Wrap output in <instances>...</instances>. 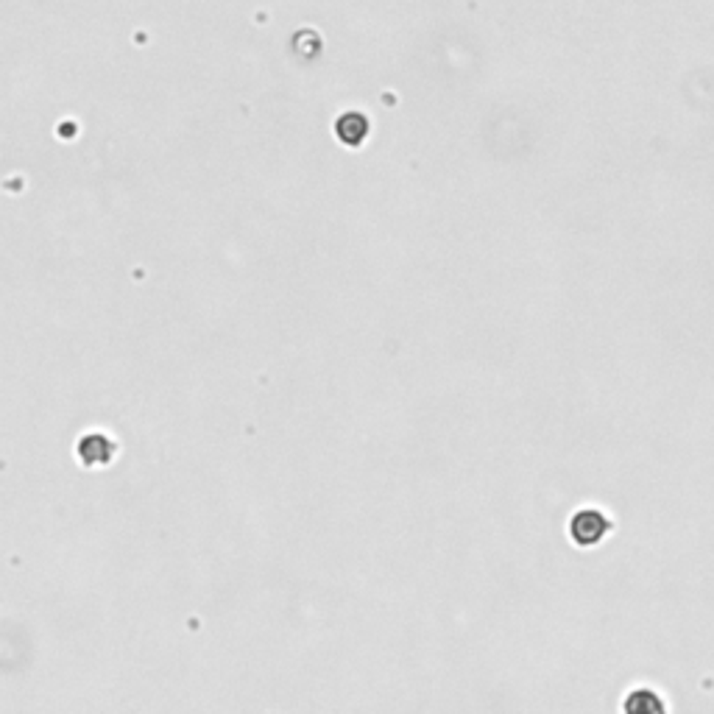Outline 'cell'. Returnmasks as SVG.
Instances as JSON below:
<instances>
[{
	"instance_id": "6da1fadb",
	"label": "cell",
	"mask_w": 714,
	"mask_h": 714,
	"mask_svg": "<svg viewBox=\"0 0 714 714\" xmlns=\"http://www.w3.org/2000/svg\"><path fill=\"white\" fill-rule=\"evenodd\" d=\"M570 539L575 547L581 550H592V547H600L614 531V519L603 511V508H594V505H586V508H578L572 516H570Z\"/></svg>"
},
{
	"instance_id": "7a4b0ae2",
	"label": "cell",
	"mask_w": 714,
	"mask_h": 714,
	"mask_svg": "<svg viewBox=\"0 0 714 714\" xmlns=\"http://www.w3.org/2000/svg\"><path fill=\"white\" fill-rule=\"evenodd\" d=\"M76 455H79V461L87 469H103V466H109L112 461H115L118 444L112 441L109 435H103V433H87L79 441V446H76Z\"/></svg>"
},
{
	"instance_id": "3957f363",
	"label": "cell",
	"mask_w": 714,
	"mask_h": 714,
	"mask_svg": "<svg viewBox=\"0 0 714 714\" xmlns=\"http://www.w3.org/2000/svg\"><path fill=\"white\" fill-rule=\"evenodd\" d=\"M622 714H670L667 698L653 687H633L622 698Z\"/></svg>"
}]
</instances>
